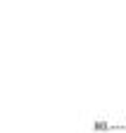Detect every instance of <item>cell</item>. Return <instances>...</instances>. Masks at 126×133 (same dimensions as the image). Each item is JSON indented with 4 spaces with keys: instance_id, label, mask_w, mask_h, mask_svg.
Returning a JSON list of instances; mask_svg holds the SVG:
<instances>
[]
</instances>
